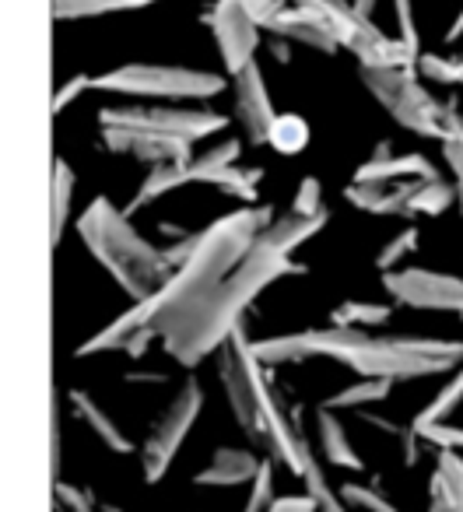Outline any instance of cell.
<instances>
[{
	"label": "cell",
	"mask_w": 463,
	"mask_h": 512,
	"mask_svg": "<svg viewBox=\"0 0 463 512\" xmlns=\"http://www.w3.org/2000/svg\"><path fill=\"white\" fill-rule=\"evenodd\" d=\"M386 320H390V306H376V302H344L334 309V327H372Z\"/></svg>",
	"instance_id": "obj_15"
},
{
	"label": "cell",
	"mask_w": 463,
	"mask_h": 512,
	"mask_svg": "<svg viewBox=\"0 0 463 512\" xmlns=\"http://www.w3.org/2000/svg\"><path fill=\"white\" fill-rule=\"evenodd\" d=\"M414 249H418V228H404L400 235H393L390 242H386L383 249H379V256H376V267L379 271H386L390 274L397 264H404V256H411Z\"/></svg>",
	"instance_id": "obj_16"
},
{
	"label": "cell",
	"mask_w": 463,
	"mask_h": 512,
	"mask_svg": "<svg viewBox=\"0 0 463 512\" xmlns=\"http://www.w3.org/2000/svg\"><path fill=\"white\" fill-rule=\"evenodd\" d=\"M250 351L260 365H281L323 355L348 365L365 379H418L453 369L463 358V344L456 341H425V337H379V341H372L355 327L267 337V341L253 344Z\"/></svg>",
	"instance_id": "obj_1"
},
{
	"label": "cell",
	"mask_w": 463,
	"mask_h": 512,
	"mask_svg": "<svg viewBox=\"0 0 463 512\" xmlns=\"http://www.w3.org/2000/svg\"><path fill=\"white\" fill-rule=\"evenodd\" d=\"M449 162H453L456 179H460V190H463V144L460 148H449Z\"/></svg>",
	"instance_id": "obj_25"
},
{
	"label": "cell",
	"mask_w": 463,
	"mask_h": 512,
	"mask_svg": "<svg viewBox=\"0 0 463 512\" xmlns=\"http://www.w3.org/2000/svg\"><path fill=\"white\" fill-rule=\"evenodd\" d=\"M320 512H348V509H341V505H337V509H320Z\"/></svg>",
	"instance_id": "obj_26"
},
{
	"label": "cell",
	"mask_w": 463,
	"mask_h": 512,
	"mask_svg": "<svg viewBox=\"0 0 463 512\" xmlns=\"http://www.w3.org/2000/svg\"><path fill=\"white\" fill-rule=\"evenodd\" d=\"M414 435L418 439H428V442H435V446H442V449H463V428H449V425H442V421H435V425H425V428H414Z\"/></svg>",
	"instance_id": "obj_20"
},
{
	"label": "cell",
	"mask_w": 463,
	"mask_h": 512,
	"mask_svg": "<svg viewBox=\"0 0 463 512\" xmlns=\"http://www.w3.org/2000/svg\"><path fill=\"white\" fill-rule=\"evenodd\" d=\"M428 512H463V460L453 449H442L435 474L428 481Z\"/></svg>",
	"instance_id": "obj_6"
},
{
	"label": "cell",
	"mask_w": 463,
	"mask_h": 512,
	"mask_svg": "<svg viewBox=\"0 0 463 512\" xmlns=\"http://www.w3.org/2000/svg\"><path fill=\"white\" fill-rule=\"evenodd\" d=\"M267 502H271V463L260 467L257 484H253V495H250V502H246L243 512H264Z\"/></svg>",
	"instance_id": "obj_22"
},
{
	"label": "cell",
	"mask_w": 463,
	"mask_h": 512,
	"mask_svg": "<svg viewBox=\"0 0 463 512\" xmlns=\"http://www.w3.org/2000/svg\"><path fill=\"white\" fill-rule=\"evenodd\" d=\"M264 463L253 460L246 449H218L211 460V467L200 470L197 484H211V488H232V484H243L250 477L260 474Z\"/></svg>",
	"instance_id": "obj_7"
},
{
	"label": "cell",
	"mask_w": 463,
	"mask_h": 512,
	"mask_svg": "<svg viewBox=\"0 0 463 512\" xmlns=\"http://www.w3.org/2000/svg\"><path fill=\"white\" fill-rule=\"evenodd\" d=\"M71 400H74V407H78L81 418L88 421V428H95V435H99V439L106 442L109 449H116V453H130V439L120 432V428H116L113 418H106V411H102V407L95 404L88 393L71 390Z\"/></svg>",
	"instance_id": "obj_10"
},
{
	"label": "cell",
	"mask_w": 463,
	"mask_h": 512,
	"mask_svg": "<svg viewBox=\"0 0 463 512\" xmlns=\"http://www.w3.org/2000/svg\"><path fill=\"white\" fill-rule=\"evenodd\" d=\"M390 383L393 379H362L355 386H344L341 393L327 400V407H362V404H376L390 393Z\"/></svg>",
	"instance_id": "obj_14"
},
{
	"label": "cell",
	"mask_w": 463,
	"mask_h": 512,
	"mask_svg": "<svg viewBox=\"0 0 463 512\" xmlns=\"http://www.w3.org/2000/svg\"><path fill=\"white\" fill-rule=\"evenodd\" d=\"M285 274H292L288 253L257 239V246L246 253V260L232 278L214 285L211 292H204L197 302H190V306L179 309L176 316H169L162 323L169 355L179 358L183 365H197L207 351H214L232 334V327L243 316V309L253 302V295L264 292L271 281L285 278Z\"/></svg>",
	"instance_id": "obj_2"
},
{
	"label": "cell",
	"mask_w": 463,
	"mask_h": 512,
	"mask_svg": "<svg viewBox=\"0 0 463 512\" xmlns=\"http://www.w3.org/2000/svg\"><path fill=\"white\" fill-rule=\"evenodd\" d=\"M316 428H320L323 456H327L330 463H337V467H351V470L362 467V460H358L355 446L348 442V432H344V425L334 418V414H330V411L316 414Z\"/></svg>",
	"instance_id": "obj_9"
},
{
	"label": "cell",
	"mask_w": 463,
	"mask_h": 512,
	"mask_svg": "<svg viewBox=\"0 0 463 512\" xmlns=\"http://www.w3.org/2000/svg\"><path fill=\"white\" fill-rule=\"evenodd\" d=\"M292 214H306V218L327 214V211H323V193H320V183H316V179H306V183H302V190L295 193Z\"/></svg>",
	"instance_id": "obj_21"
},
{
	"label": "cell",
	"mask_w": 463,
	"mask_h": 512,
	"mask_svg": "<svg viewBox=\"0 0 463 512\" xmlns=\"http://www.w3.org/2000/svg\"><path fill=\"white\" fill-rule=\"evenodd\" d=\"M323 221H327V214H316V218H306V214H288V218H281L278 225H271L267 232H260V239L267 242V246L281 249V253L292 256V249H299L306 239H313L316 232L323 228Z\"/></svg>",
	"instance_id": "obj_8"
},
{
	"label": "cell",
	"mask_w": 463,
	"mask_h": 512,
	"mask_svg": "<svg viewBox=\"0 0 463 512\" xmlns=\"http://www.w3.org/2000/svg\"><path fill=\"white\" fill-rule=\"evenodd\" d=\"M460 207H463V193H460Z\"/></svg>",
	"instance_id": "obj_27"
},
{
	"label": "cell",
	"mask_w": 463,
	"mask_h": 512,
	"mask_svg": "<svg viewBox=\"0 0 463 512\" xmlns=\"http://www.w3.org/2000/svg\"><path fill=\"white\" fill-rule=\"evenodd\" d=\"M71 169L57 165V179H53V242L60 239L64 232V221H67V211H71Z\"/></svg>",
	"instance_id": "obj_17"
},
{
	"label": "cell",
	"mask_w": 463,
	"mask_h": 512,
	"mask_svg": "<svg viewBox=\"0 0 463 512\" xmlns=\"http://www.w3.org/2000/svg\"><path fill=\"white\" fill-rule=\"evenodd\" d=\"M463 400V372H456L453 379H449L446 386H442V393L432 400V404L425 407V411L414 418V428H425V425H435V421L449 418V414L456 411V404Z\"/></svg>",
	"instance_id": "obj_13"
},
{
	"label": "cell",
	"mask_w": 463,
	"mask_h": 512,
	"mask_svg": "<svg viewBox=\"0 0 463 512\" xmlns=\"http://www.w3.org/2000/svg\"><path fill=\"white\" fill-rule=\"evenodd\" d=\"M267 137H271V141L278 144V151H285V155H295V151H299L302 144H306L309 134H306V127H302V120H288V116H285V120L274 123L271 134H267Z\"/></svg>",
	"instance_id": "obj_19"
},
{
	"label": "cell",
	"mask_w": 463,
	"mask_h": 512,
	"mask_svg": "<svg viewBox=\"0 0 463 512\" xmlns=\"http://www.w3.org/2000/svg\"><path fill=\"white\" fill-rule=\"evenodd\" d=\"M386 292L411 309H432V313H456L463 320V281L435 271H390L383 278Z\"/></svg>",
	"instance_id": "obj_5"
},
{
	"label": "cell",
	"mask_w": 463,
	"mask_h": 512,
	"mask_svg": "<svg viewBox=\"0 0 463 512\" xmlns=\"http://www.w3.org/2000/svg\"><path fill=\"white\" fill-rule=\"evenodd\" d=\"M57 498L67 505V512H95V505L88 502V495H81L71 484H57Z\"/></svg>",
	"instance_id": "obj_23"
},
{
	"label": "cell",
	"mask_w": 463,
	"mask_h": 512,
	"mask_svg": "<svg viewBox=\"0 0 463 512\" xmlns=\"http://www.w3.org/2000/svg\"><path fill=\"white\" fill-rule=\"evenodd\" d=\"M341 505L358 512H397L386 498H379L376 491H369L365 484H344L341 488Z\"/></svg>",
	"instance_id": "obj_18"
},
{
	"label": "cell",
	"mask_w": 463,
	"mask_h": 512,
	"mask_svg": "<svg viewBox=\"0 0 463 512\" xmlns=\"http://www.w3.org/2000/svg\"><path fill=\"white\" fill-rule=\"evenodd\" d=\"M316 498L306 495V498H281V502H274L267 512H316Z\"/></svg>",
	"instance_id": "obj_24"
},
{
	"label": "cell",
	"mask_w": 463,
	"mask_h": 512,
	"mask_svg": "<svg viewBox=\"0 0 463 512\" xmlns=\"http://www.w3.org/2000/svg\"><path fill=\"white\" fill-rule=\"evenodd\" d=\"M200 404H204L200 386H197V379H190V383L179 390V397L169 404V411L162 414V421L151 428L148 442H144V477H148V481H158V477L169 470L172 456L179 453V446H183L186 435H190L193 421L200 418Z\"/></svg>",
	"instance_id": "obj_4"
},
{
	"label": "cell",
	"mask_w": 463,
	"mask_h": 512,
	"mask_svg": "<svg viewBox=\"0 0 463 512\" xmlns=\"http://www.w3.org/2000/svg\"><path fill=\"white\" fill-rule=\"evenodd\" d=\"M407 172H421L425 179H435V172L421 158H393V162H369L365 169H358V183L379 186L393 176H407Z\"/></svg>",
	"instance_id": "obj_11"
},
{
	"label": "cell",
	"mask_w": 463,
	"mask_h": 512,
	"mask_svg": "<svg viewBox=\"0 0 463 512\" xmlns=\"http://www.w3.org/2000/svg\"><path fill=\"white\" fill-rule=\"evenodd\" d=\"M453 200H456L453 186L439 183V179H421L411 204H407V214H442Z\"/></svg>",
	"instance_id": "obj_12"
},
{
	"label": "cell",
	"mask_w": 463,
	"mask_h": 512,
	"mask_svg": "<svg viewBox=\"0 0 463 512\" xmlns=\"http://www.w3.org/2000/svg\"><path fill=\"white\" fill-rule=\"evenodd\" d=\"M78 228L88 253L120 281L123 292L134 302L155 295L169 281L172 267L165 264V253H158L144 235H137L130 228L127 214L116 211L106 197L92 200V207L81 214Z\"/></svg>",
	"instance_id": "obj_3"
}]
</instances>
